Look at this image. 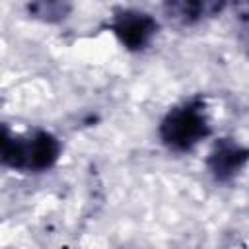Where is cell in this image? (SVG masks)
Returning <instances> with one entry per match:
<instances>
[{"label":"cell","instance_id":"obj_1","mask_svg":"<svg viewBox=\"0 0 249 249\" xmlns=\"http://www.w3.org/2000/svg\"><path fill=\"white\" fill-rule=\"evenodd\" d=\"M62 154L60 140L49 130L18 134L6 123H0V165L41 173L56 165Z\"/></svg>","mask_w":249,"mask_h":249},{"label":"cell","instance_id":"obj_2","mask_svg":"<svg viewBox=\"0 0 249 249\" xmlns=\"http://www.w3.org/2000/svg\"><path fill=\"white\" fill-rule=\"evenodd\" d=\"M160 140L171 152H191L212 132L206 101L202 95H193L173 105L160 123Z\"/></svg>","mask_w":249,"mask_h":249},{"label":"cell","instance_id":"obj_3","mask_svg":"<svg viewBox=\"0 0 249 249\" xmlns=\"http://www.w3.org/2000/svg\"><path fill=\"white\" fill-rule=\"evenodd\" d=\"M107 27L126 51L140 53L146 47H150V43L158 35L160 23L152 14L144 10L121 8L113 14Z\"/></svg>","mask_w":249,"mask_h":249},{"label":"cell","instance_id":"obj_4","mask_svg":"<svg viewBox=\"0 0 249 249\" xmlns=\"http://www.w3.org/2000/svg\"><path fill=\"white\" fill-rule=\"evenodd\" d=\"M249 150L235 138H218L206 156V169L218 183L233 181L247 165Z\"/></svg>","mask_w":249,"mask_h":249},{"label":"cell","instance_id":"obj_5","mask_svg":"<svg viewBox=\"0 0 249 249\" xmlns=\"http://www.w3.org/2000/svg\"><path fill=\"white\" fill-rule=\"evenodd\" d=\"M224 8L226 4L216 0H171L163 4V14L175 25L193 27L210 18H216Z\"/></svg>","mask_w":249,"mask_h":249},{"label":"cell","instance_id":"obj_6","mask_svg":"<svg viewBox=\"0 0 249 249\" xmlns=\"http://www.w3.org/2000/svg\"><path fill=\"white\" fill-rule=\"evenodd\" d=\"M72 10L74 6L64 0H41V2H29L25 6V12L29 14V18L45 21V23L64 21Z\"/></svg>","mask_w":249,"mask_h":249}]
</instances>
